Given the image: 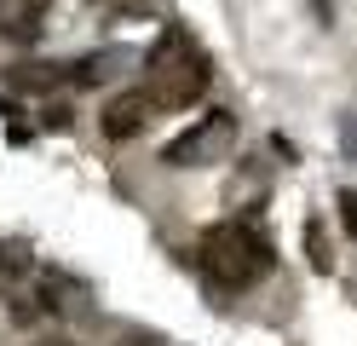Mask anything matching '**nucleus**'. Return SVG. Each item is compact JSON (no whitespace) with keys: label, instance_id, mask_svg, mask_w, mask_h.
Returning <instances> with one entry per match:
<instances>
[{"label":"nucleus","instance_id":"f257e3e1","mask_svg":"<svg viewBox=\"0 0 357 346\" xmlns=\"http://www.w3.org/2000/svg\"><path fill=\"white\" fill-rule=\"evenodd\" d=\"M144 75H150V92H155V104H162V110H185V104H196L208 92V58L196 52L190 35L167 29L162 41L150 46Z\"/></svg>","mask_w":357,"mask_h":346},{"label":"nucleus","instance_id":"f03ea898","mask_svg":"<svg viewBox=\"0 0 357 346\" xmlns=\"http://www.w3.org/2000/svg\"><path fill=\"white\" fill-rule=\"evenodd\" d=\"M202 266L219 289H254L265 271H271V243L259 237L254 225L225 219L202 237Z\"/></svg>","mask_w":357,"mask_h":346},{"label":"nucleus","instance_id":"7ed1b4c3","mask_svg":"<svg viewBox=\"0 0 357 346\" xmlns=\"http://www.w3.org/2000/svg\"><path fill=\"white\" fill-rule=\"evenodd\" d=\"M231 138H236V115L213 110V115H202L196 127H185L178 138H167L162 161H167V168H208L213 156H225V145H231Z\"/></svg>","mask_w":357,"mask_h":346},{"label":"nucleus","instance_id":"20e7f679","mask_svg":"<svg viewBox=\"0 0 357 346\" xmlns=\"http://www.w3.org/2000/svg\"><path fill=\"white\" fill-rule=\"evenodd\" d=\"M155 92L150 87H127V92H116L104 110H98V127H104V138L109 145H127V138H139L150 122H155Z\"/></svg>","mask_w":357,"mask_h":346},{"label":"nucleus","instance_id":"39448f33","mask_svg":"<svg viewBox=\"0 0 357 346\" xmlns=\"http://www.w3.org/2000/svg\"><path fill=\"white\" fill-rule=\"evenodd\" d=\"M0 35L35 41L40 35V0H12V6H0Z\"/></svg>","mask_w":357,"mask_h":346},{"label":"nucleus","instance_id":"423d86ee","mask_svg":"<svg viewBox=\"0 0 357 346\" xmlns=\"http://www.w3.org/2000/svg\"><path fill=\"white\" fill-rule=\"evenodd\" d=\"M24 271H29V254L17 243H6V248H0V277H24Z\"/></svg>","mask_w":357,"mask_h":346},{"label":"nucleus","instance_id":"0eeeda50","mask_svg":"<svg viewBox=\"0 0 357 346\" xmlns=\"http://www.w3.org/2000/svg\"><path fill=\"white\" fill-rule=\"evenodd\" d=\"M340 219H346V231L357 237V191H346V196H340Z\"/></svg>","mask_w":357,"mask_h":346}]
</instances>
